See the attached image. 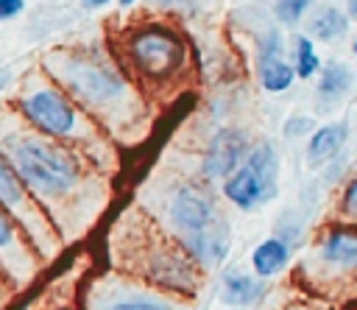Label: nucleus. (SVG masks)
Returning <instances> with one entry per match:
<instances>
[{"label": "nucleus", "mask_w": 357, "mask_h": 310, "mask_svg": "<svg viewBox=\"0 0 357 310\" xmlns=\"http://www.w3.org/2000/svg\"><path fill=\"white\" fill-rule=\"evenodd\" d=\"M20 115L45 137L67 140L78 131V112L70 98L53 87H36L20 98Z\"/></svg>", "instance_id": "39448f33"}, {"label": "nucleus", "mask_w": 357, "mask_h": 310, "mask_svg": "<svg viewBox=\"0 0 357 310\" xmlns=\"http://www.w3.org/2000/svg\"><path fill=\"white\" fill-rule=\"evenodd\" d=\"M8 84H11V70H8V67H0V92H3Z\"/></svg>", "instance_id": "5701e85b"}, {"label": "nucleus", "mask_w": 357, "mask_h": 310, "mask_svg": "<svg viewBox=\"0 0 357 310\" xmlns=\"http://www.w3.org/2000/svg\"><path fill=\"white\" fill-rule=\"evenodd\" d=\"M346 3H349V17L357 20V0H346Z\"/></svg>", "instance_id": "b1692460"}, {"label": "nucleus", "mask_w": 357, "mask_h": 310, "mask_svg": "<svg viewBox=\"0 0 357 310\" xmlns=\"http://www.w3.org/2000/svg\"><path fill=\"white\" fill-rule=\"evenodd\" d=\"M257 75H259V84L262 89L268 92H284L293 78H296V67H290L282 53H259L257 59Z\"/></svg>", "instance_id": "f8f14e48"}, {"label": "nucleus", "mask_w": 357, "mask_h": 310, "mask_svg": "<svg viewBox=\"0 0 357 310\" xmlns=\"http://www.w3.org/2000/svg\"><path fill=\"white\" fill-rule=\"evenodd\" d=\"M284 137H310L315 131V120L310 115H290L282 126Z\"/></svg>", "instance_id": "aec40b11"}, {"label": "nucleus", "mask_w": 357, "mask_h": 310, "mask_svg": "<svg viewBox=\"0 0 357 310\" xmlns=\"http://www.w3.org/2000/svg\"><path fill=\"white\" fill-rule=\"evenodd\" d=\"M296 75L298 78H312L315 73H321V59L312 47V36L298 34L296 36Z\"/></svg>", "instance_id": "dca6fc26"}, {"label": "nucleus", "mask_w": 357, "mask_h": 310, "mask_svg": "<svg viewBox=\"0 0 357 310\" xmlns=\"http://www.w3.org/2000/svg\"><path fill=\"white\" fill-rule=\"evenodd\" d=\"M128 56L145 78L165 81L184 64V42L176 31L165 25H145L131 34Z\"/></svg>", "instance_id": "20e7f679"}, {"label": "nucleus", "mask_w": 357, "mask_h": 310, "mask_svg": "<svg viewBox=\"0 0 357 310\" xmlns=\"http://www.w3.org/2000/svg\"><path fill=\"white\" fill-rule=\"evenodd\" d=\"M50 73L70 89V95H75L92 109L112 106L128 92L126 78L112 64L98 61L92 56H59Z\"/></svg>", "instance_id": "7ed1b4c3"}, {"label": "nucleus", "mask_w": 357, "mask_h": 310, "mask_svg": "<svg viewBox=\"0 0 357 310\" xmlns=\"http://www.w3.org/2000/svg\"><path fill=\"white\" fill-rule=\"evenodd\" d=\"M167 221L176 229L178 246L184 249L187 243H192L198 235L209 232L212 226H218L220 221H226L212 195L198 187V184H181L178 190H173V195L167 198Z\"/></svg>", "instance_id": "423d86ee"}, {"label": "nucleus", "mask_w": 357, "mask_h": 310, "mask_svg": "<svg viewBox=\"0 0 357 310\" xmlns=\"http://www.w3.org/2000/svg\"><path fill=\"white\" fill-rule=\"evenodd\" d=\"M245 154H248V137L240 128H220L204 154V162H201L204 179L223 182L243 165Z\"/></svg>", "instance_id": "6e6552de"}, {"label": "nucleus", "mask_w": 357, "mask_h": 310, "mask_svg": "<svg viewBox=\"0 0 357 310\" xmlns=\"http://www.w3.org/2000/svg\"><path fill=\"white\" fill-rule=\"evenodd\" d=\"M81 3H86V6H106L109 0H81Z\"/></svg>", "instance_id": "393cba45"}, {"label": "nucleus", "mask_w": 357, "mask_h": 310, "mask_svg": "<svg viewBox=\"0 0 357 310\" xmlns=\"http://www.w3.org/2000/svg\"><path fill=\"white\" fill-rule=\"evenodd\" d=\"M351 70L346 64H329V67H321V78H318V92L324 101H335L340 95H346L351 89Z\"/></svg>", "instance_id": "2eb2a0df"}, {"label": "nucleus", "mask_w": 357, "mask_h": 310, "mask_svg": "<svg viewBox=\"0 0 357 310\" xmlns=\"http://www.w3.org/2000/svg\"><path fill=\"white\" fill-rule=\"evenodd\" d=\"M17 223L8 215V209L0 204V254H17Z\"/></svg>", "instance_id": "6ab92c4d"}, {"label": "nucleus", "mask_w": 357, "mask_h": 310, "mask_svg": "<svg viewBox=\"0 0 357 310\" xmlns=\"http://www.w3.org/2000/svg\"><path fill=\"white\" fill-rule=\"evenodd\" d=\"M103 310H170V304L159 296H148V293H134V296H123L114 299L112 304H106Z\"/></svg>", "instance_id": "f3484780"}, {"label": "nucleus", "mask_w": 357, "mask_h": 310, "mask_svg": "<svg viewBox=\"0 0 357 310\" xmlns=\"http://www.w3.org/2000/svg\"><path fill=\"white\" fill-rule=\"evenodd\" d=\"M290 257H293V246L279 237V235H271L265 240H259L251 251V271L259 276V279H273L279 276L287 265H290Z\"/></svg>", "instance_id": "9b49d317"}, {"label": "nucleus", "mask_w": 357, "mask_h": 310, "mask_svg": "<svg viewBox=\"0 0 357 310\" xmlns=\"http://www.w3.org/2000/svg\"><path fill=\"white\" fill-rule=\"evenodd\" d=\"M6 156L11 159L22 184L42 198H61L78 187V159L47 137L20 134L8 142Z\"/></svg>", "instance_id": "f257e3e1"}, {"label": "nucleus", "mask_w": 357, "mask_h": 310, "mask_svg": "<svg viewBox=\"0 0 357 310\" xmlns=\"http://www.w3.org/2000/svg\"><path fill=\"white\" fill-rule=\"evenodd\" d=\"M340 209H343L351 221H357V173L351 176V182H349V184H346V190H343Z\"/></svg>", "instance_id": "412c9836"}, {"label": "nucleus", "mask_w": 357, "mask_h": 310, "mask_svg": "<svg viewBox=\"0 0 357 310\" xmlns=\"http://www.w3.org/2000/svg\"><path fill=\"white\" fill-rule=\"evenodd\" d=\"M315 265L329 279H357V226H329L315 246Z\"/></svg>", "instance_id": "0eeeda50"}, {"label": "nucleus", "mask_w": 357, "mask_h": 310, "mask_svg": "<svg viewBox=\"0 0 357 310\" xmlns=\"http://www.w3.org/2000/svg\"><path fill=\"white\" fill-rule=\"evenodd\" d=\"M310 6H312V0H276L273 14L282 25H298Z\"/></svg>", "instance_id": "a211bd4d"}, {"label": "nucleus", "mask_w": 357, "mask_h": 310, "mask_svg": "<svg viewBox=\"0 0 357 310\" xmlns=\"http://www.w3.org/2000/svg\"><path fill=\"white\" fill-rule=\"evenodd\" d=\"M0 204L8 209V212H25L28 209V193H25V184L20 179V173L14 170L11 159L0 151Z\"/></svg>", "instance_id": "ddd939ff"}, {"label": "nucleus", "mask_w": 357, "mask_h": 310, "mask_svg": "<svg viewBox=\"0 0 357 310\" xmlns=\"http://www.w3.org/2000/svg\"><path fill=\"white\" fill-rule=\"evenodd\" d=\"M349 140V123L337 120V123H326V126H318L310 140H307V165L310 168H324L329 159H335L340 154V148L346 145Z\"/></svg>", "instance_id": "9d476101"}, {"label": "nucleus", "mask_w": 357, "mask_h": 310, "mask_svg": "<svg viewBox=\"0 0 357 310\" xmlns=\"http://www.w3.org/2000/svg\"><path fill=\"white\" fill-rule=\"evenodd\" d=\"M351 50H354V56H357V39H354V45H351Z\"/></svg>", "instance_id": "bb28decb"}, {"label": "nucleus", "mask_w": 357, "mask_h": 310, "mask_svg": "<svg viewBox=\"0 0 357 310\" xmlns=\"http://www.w3.org/2000/svg\"><path fill=\"white\" fill-rule=\"evenodd\" d=\"M117 3H120V6H134L137 0H117Z\"/></svg>", "instance_id": "a878e982"}, {"label": "nucleus", "mask_w": 357, "mask_h": 310, "mask_svg": "<svg viewBox=\"0 0 357 310\" xmlns=\"http://www.w3.org/2000/svg\"><path fill=\"white\" fill-rule=\"evenodd\" d=\"M25 0H0V20H11L17 14H22Z\"/></svg>", "instance_id": "4be33fe9"}, {"label": "nucleus", "mask_w": 357, "mask_h": 310, "mask_svg": "<svg viewBox=\"0 0 357 310\" xmlns=\"http://www.w3.org/2000/svg\"><path fill=\"white\" fill-rule=\"evenodd\" d=\"M265 279H259L257 274L229 268L220 276V302L229 307H254L265 299Z\"/></svg>", "instance_id": "1a4fd4ad"}, {"label": "nucleus", "mask_w": 357, "mask_h": 310, "mask_svg": "<svg viewBox=\"0 0 357 310\" xmlns=\"http://www.w3.org/2000/svg\"><path fill=\"white\" fill-rule=\"evenodd\" d=\"M346 31H349V17H346L340 8H335V6L321 8V11L312 17V22H310V36H315V39H321V42L343 39Z\"/></svg>", "instance_id": "4468645a"}, {"label": "nucleus", "mask_w": 357, "mask_h": 310, "mask_svg": "<svg viewBox=\"0 0 357 310\" xmlns=\"http://www.w3.org/2000/svg\"><path fill=\"white\" fill-rule=\"evenodd\" d=\"M223 198L237 209H257L276 198L279 193V154L271 142H257L248 148L243 165L220 182Z\"/></svg>", "instance_id": "f03ea898"}]
</instances>
